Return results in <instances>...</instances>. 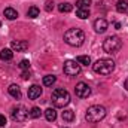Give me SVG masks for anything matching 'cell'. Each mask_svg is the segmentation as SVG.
<instances>
[{
    "label": "cell",
    "mask_w": 128,
    "mask_h": 128,
    "mask_svg": "<svg viewBox=\"0 0 128 128\" xmlns=\"http://www.w3.org/2000/svg\"><path fill=\"white\" fill-rule=\"evenodd\" d=\"M76 15H78V18H80V20H86V18L90 16V9H78Z\"/></svg>",
    "instance_id": "obj_22"
},
{
    "label": "cell",
    "mask_w": 128,
    "mask_h": 128,
    "mask_svg": "<svg viewBox=\"0 0 128 128\" xmlns=\"http://www.w3.org/2000/svg\"><path fill=\"white\" fill-rule=\"evenodd\" d=\"M27 96H28L30 100H36V98H39V97L42 96V88H40L39 85H32V86L28 88Z\"/></svg>",
    "instance_id": "obj_11"
},
{
    "label": "cell",
    "mask_w": 128,
    "mask_h": 128,
    "mask_svg": "<svg viewBox=\"0 0 128 128\" xmlns=\"http://www.w3.org/2000/svg\"><path fill=\"white\" fill-rule=\"evenodd\" d=\"M0 26H2V22H0Z\"/></svg>",
    "instance_id": "obj_30"
},
{
    "label": "cell",
    "mask_w": 128,
    "mask_h": 128,
    "mask_svg": "<svg viewBox=\"0 0 128 128\" xmlns=\"http://www.w3.org/2000/svg\"><path fill=\"white\" fill-rule=\"evenodd\" d=\"M20 67H21L22 70H28V68H30V61H28V60H22V61L20 63Z\"/></svg>",
    "instance_id": "obj_25"
},
{
    "label": "cell",
    "mask_w": 128,
    "mask_h": 128,
    "mask_svg": "<svg viewBox=\"0 0 128 128\" xmlns=\"http://www.w3.org/2000/svg\"><path fill=\"white\" fill-rule=\"evenodd\" d=\"M64 40L70 46H80L85 42V33L80 28H70L64 33Z\"/></svg>",
    "instance_id": "obj_1"
},
{
    "label": "cell",
    "mask_w": 128,
    "mask_h": 128,
    "mask_svg": "<svg viewBox=\"0 0 128 128\" xmlns=\"http://www.w3.org/2000/svg\"><path fill=\"white\" fill-rule=\"evenodd\" d=\"M45 116H46V119L49 121V122H52V121H55L57 119V112H55V109H46L45 110Z\"/></svg>",
    "instance_id": "obj_15"
},
{
    "label": "cell",
    "mask_w": 128,
    "mask_h": 128,
    "mask_svg": "<svg viewBox=\"0 0 128 128\" xmlns=\"http://www.w3.org/2000/svg\"><path fill=\"white\" fill-rule=\"evenodd\" d=\"M4 125H6V116L0 115V127H4Z\"/></svg>",
    "instance_id": "obj_27"
},
{
    "label": "cell",
    "mask_w": 128,
    "mask_h": 128,
    "mask_svg": "<svg viewBox=\"0 0 128 128\" xmlns=\"http://www.w3.org/2000/svg\"><path fill=\"white\" fill-rule=\"evenodd\" d=\"M4 16L8 20H16L18 18V12L14 9V8H6L4 9Z\"/></svg>",
    "instance_id": "obj_14"
},
{
    "label": "cell",
    "mask_w": 128,
    "mask_h": 128,
    "mask_svg": "<svg viewBox=\"0 0 128 128\" xmlns=\"http://www.w3.org/2000/svg\"><path fill=\"white\" fill-rule=\"evenodd\" d=\"M106 109L100 104H94L91 107H88L86 110V115H85V119L90 122V124H96V122H100L101 119H104L106 116Z\"/></svg>",
    "instance_id": "obj_2"
},
{
    "label": "cell",
    "mask_w": 128,
    "mask_h": 128,
    "mask_svg": "<svg viewBox=\"0 0 128 128\" xmlns=\"http://www.w3.org/2000/svg\"><path fill=\"white\" fill-rule=\"evenodd\" d=\"M10 48L14 51H16V52H22V51H26L28 48V42H26V40H14L10 43Z\"/></svg>",
    "instance_id": "obj_10"
},
{
    "label": "cell",
    "mask_w": 128,
    "mask_h": 128,
    "mask_svg": "<svg viewBox=\"0 0 128 128\" xmlns=\"http://www.w3.org/2000/svg\"><path fill=\"white\" fill-rule=\"evenodd\" d=\"M55 80H57V78H55L54 74H48V76L43 78V85H45V86H52V85L55 84Z\"/></svg>",
    "instance_id": "obj_18"
},
{
    "label": "cell",
    "mask_w": 128,
    "mask_h": 128,
    "mask_svg": "<svg viewBox=\"0 0 128 128\" xmlns=\"http://www.w3.org/2000/svg\"><path fill=\"white\" fill-rule=\"evenodd\" d=\"M27 16H28V18H36V16H39V9H37L36 6H32V8L27 10Z\"/></svg>",
    "instance_id": "obj_23"
},
{
    "label": "cell",
    "mask_w": 128,
    "mask_h": 128,
    "mask_svg": "<svg viewBox=\"0 0 128 128\" xmlns=\"http://www.w3.org/2000/svg\"><path fill=\"white\" fill-rule=\"evenodd\" d=\"M63 70L67 76H76V74L80 73V64L78 61H74V60H67L64 63Z\"/></svg>",
    "instance_id": "obj_6"
},
{
    "label": "cell",
    "mask_w": 128,
    "mask_h": 128,
    "mask_svg": "<svg viewBox=\"0 0 128 128\" xmlns=\"http://www.w3.org/2000/svg\"><path fill=\"white\" fill-rule=\"evenodd\" d=\"M92 0H78L76 2V8L78 9H90Z\"/></svg>",
    "instance_id": "obj_17"
},
{
    "label": "cell",
    "mask_w": 128,
    "mask_h": 128,
    "mask_svg": "<svg viewBox=\"0 0 128 128\" xmlns=\"http://www.w3.org/2000/svg\"><path fill=\"white\" fill-rule=\"evenodd\" d=\"M63 119H64V121H67V122H72V121L74 119V112H73V110H70V109L64 110V112H63Z\"/></svg>",
    "instance_id": "obj_20"
},
{
    "label": "cell",
    "mask_w": 128,
    "mask_h": 128,
    "mask_svg": "<svg viewBox=\"0 0 128 128\" xmlns=\"http://www.w3.org/2000/svg\"><path fill=\"white\" fill-rule=\"evenodd\" d=\"M122 48V40L118 36H110L103 42V49L107 54H116Z\"/></svg>",
    "instance_id": "obj_5"
},
{
    "label": "cell",
    "mask_w": 128,
    "mask_h": 128,
    "mask_svg": "<svg viewBox=\"0 0 128 128\" xmlns=\"http://www.w3.org/2000/svg\"><path fill=\"white\" fill-rule=\"evenodd\" d=\"M124 86H125V90H127V91H128V79H127V80H125V84H124Z\"/></svg>",
    "instance_id": "obj_29"
},
{
    "label": "cell",
    "mask_w": 128,
    "mask_h": 128,
    "mask_svg": "<svg viewBox=\"0 0 128 128\" xmlns=\"http://www.w3.org/2000/svg\"><path fill=\"white\" fill-rule=\"evenodd\" d=\"M74 92H76V96L80 97V98H88V97L91 96V88L88 86V84L79 82L76 85V88H74Z\"/></svg>",
    "instance_id": "obj_8"
},
{
    "label": "cell",
    "mask_w": 128,
    "mask_h": 128,
    "mask_svg": "<svg viewBox=\"0 0 128 128\" xmlns=\"http://www.w3.org/2000/svg\"><path fill=\"white\" fill-rule=\"evenodd\" d=\"M40 115H42V110H40L39 107H33L32 110H30V116H32V118H34V119L40 118Z\"/></svg>",
    "instance_id": "obj_24"
},
{
    "label": "cell",
    "mask_w": 128,
    "mask_h": 128,
    "mask_svg": "<svg viewBox=\"0 0 128 128\" xmlns=\"http://www.w3.org/2000/svg\"><path fill=\"white\" fill-rule=\"evenodd\" d=\"M76 61L79 64H84V66H90L91 64V57H88V55H79L76 58Z\"/></svg>",
    "instance_id": "obj_21"
},
{
    "label": "cell",
    "mask_w": 128,
    "mask_h": 128,
    "mask_svg": "<svg viewBox=\"0 0 128 128\" xmlns=\"http://www.w3.org/2000/svg\"><path fill=\"white\" fill-rule=\"evenodd\" d=\"M28 116H30V112H28L24 106H16V107H14V110H12V118H14V121L22 122V121H26Z\"/></svg>",
    "instance_id": "obj_7"
},
{
    "label": "cell",
    "mask_w": 128,
    "mask_h": 128,
    "mask_svg": "<svg viewBox=\"0 0 128 128\" xmlns=\"http://www.w3.org/2000/svg\"><path fill=\"white\" fill-rule=\"evenodd\" d=\"M52 9H54V2L48 0V2H46V6H45V10H46V12H51Z\"/></svg>",
    "instance_id": "obj_26"
},
{
    "label": "cell",
    "mask_w": 128,
    "mask_h": 128,
    "mask_svg": "<svg viewBox=\"0 0 128 128\" xmlns=\"http://www.w3.org/2000/svg\"><path fill=\"white\" fill-rule=\"evenodd\" d=\"M72 9H73V6L70 3H60L58 4V10L61 14H68V12H72Z\"/></svg>",
    "instance_id": "obj_19"
},
{
    "label": "cell",
    "mask_w": 128,
    "mask_h": 128,
    "mask_svg": "<svg viewBox=\"0 0 128 128\" xmlns=\"http://www.w3.org/2000/svg\"><path fill=\"white\" fill-rule=\"evenodd\" d=\"M116 10L118 12H127L128 10V0H119L118 3H116Z\"/></svg>",
    "instance_id": "obj_16"
},
{
    "label": "cell",
    "mask_w": 128,
    "mask_h": 128,
    "mask_svg": "<svg viewBox=\"0 0 128 128\" xmlns=\"http://www.w3.org/2000/svg\"><path fill=\"white\" fill-rule=\"evenodd\" d=\"M51 100H52L55 107H64V106H67L70 103V94L64 88H57V90L52 91Z\"/></svg>",
    "instance_id": "obj_3"
},
{
    "label": "cell",
    "mask_w": 128,
    "mask_h": 128,
    "mask_svg": "<svg viewBox=\"0 0 128 128\" xmlns=\"http://www.w3.org/2000/svg\"><path fill=\"white\" fill-rule=\"evenodd\" d=\"M109 28V24H107V21L106 20H103V18H98V20H96L94 21V30H96V33H104L106 30Z\"/></svg>",
    "instance_id": "obj_9"
},
{
    "label": "cell",
    "mask_w": 128,
    "mask_h": 128,
    "mask_svg": "<svg viewBox=\"0 0 128 128\" xmlns=\"http://www.w3.org/2000/svg\"><path fill=\"white\" fill-rule=\"evenodd\" d=\"M12 58H14V52H12V49L4 48V49L0 51V60H3V61H10Z\"/></svg>",
    "instance_id": "obj_13"
},
{
    "label": "cell",
    "mask_w": 128,
    "mask_h": 128,
    "mask_svg": "<svg viewBox=\"0 0 128 128\" xmlns=\"http://www.w3.org/2000/svg\"><path fill=\"white\" fill-rule=\"evenodd\" d=\"M8 91H9V94L14 97V98H16V100H20V98H21V90H20V86H18V85H15V84L9 85Z\"/></svg>",
    "instance_id": "obj_12"
},
{
    "label": "cell",
    "mask_w": 128,
    "mask_h": 128,
    "mask_svg": "<svg viewBox=\"0 0 128 128\" xmlns=\"http://www.w3.org/2000/svg\"><path fill=\"white\" fill-rule=\"evenodd\" d=\"M92 68L98 74H110L115 70V61L110 58H101L92 66Z\"/></svg>",
    "instance_id": "obj_4"
},
{
    "label": "cell",
    "mask_w": 128,
    "mask_h": 128,
    "mask_svg": "<svg viewBox=\"0 0 128 128\" xmlns=\"http://www.w3.org/2000/svg\"><path fill=\"white\" fill-rule=\"evenodd\" d=\"M30 76H32V74H30V72H22V74H21V78H22V79H28Z\"/></svg>",
    "instance_id": "obj_28"
}]
</instances>
